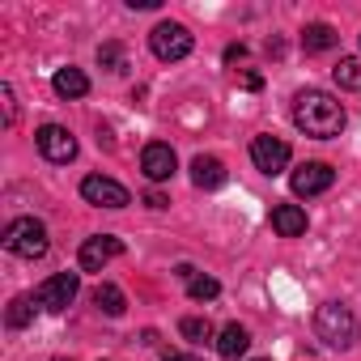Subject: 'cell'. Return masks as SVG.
Here are the masks:
<instances>
[{"label":"cell","mask_w":361,"mask_h":361,"mask_svg":"<svg viewBox=\"0 0 361 361\" xmlns=\"http://www.w3.org/2000/svg\"><path fill=\"white\" fill-rule=\"evenodd\" d=\"M293 123H298L306 136L327 140V136H340V128H344V106H340L331 94H323V90H302V94L293 98Z\"/></svg>","instance_id":"1"},{"label":"cell","mask_w":361,"mask_h":361,"mask_svg":"<svg viewBox=\"0 0 361 361\" xmlns=\"http://www.w3.org/2000/svg\"><path fill=\"white\" fill-rule=\"evenodd\" d=\"M314 331H319V340L331 344V348H353V344H357V319H353L348 306H340V302H323V306H319Z\"/></svg>","instance_id":"2"},{"label":"cell","mask_w":361,"mask_h":361,"mask_svg":"<svg viewBox=\"0 0 361 361\" xmlns=\"http://www.w3.org/2000/svg\"><path fill=\"white\" fill-rule=\"evenodd\" d=\"M5 247L13 255H22V259H43L47 247H51L47 243V226L39 217H18V221L5 226Z\"/></svg>","instance_id":"3"},{"label":"cell","mask_w":361,"mask_h":361,"mask_svg":"<svg viewBox=\"0 0 361 361\" xmlns=\"http://www.w3.org/2000/svg\"><path fill=\"white\" fill-rule=\"evenodd\" d=\"M192 43H196L192 30L178 26V22H157L149 30V47L157 60H183V56H192Z\"/></svg>","instance_id":"4"},{"label":"cell","mask_w":361,"mask_h":361,"mask_svg":"<svg viewBox=\"0 0 361 361\" xmlns=\"http://www.w3.org/2000/svg\"><path fill=\"white\" fill-rule=\"evenodd\" d=\"M81 196H85L90 204H98V209H128V204H132L128 188L115 183V178H106V174H90V178H81Z\"/></svg>","instance_id":"5"},{"label":"cell","mask_w":361,"mask_h":361,"mask_svg":"<svg viewBox=\"0 0 361 361\" xmlns=\"http://www.w3.org/2000/svg\"><path fill=\"white\" fill-rule=\"evenodd\" d=\"M331 183H336V170H331L327 161H302V166L289 174L293 196H319V192H327Z\"/></svg>","instance_id":"6"},{"label":"cell","mask_w":361,"mask_h":361,"mask_svg":"<svg viewBox=\"0 0 361 361\" xmlns=\"http://www.w3.org/2000/svg\"><path fill=\"white\" fill-rule=\"evenodd\" d=\"M77 289H81V276H77V272H56L51 281H43V285H39L35 302H39L43 310H64V306L77 298Z\"/></svg>","instance_id":"7"},{"label":"cell","mask_w":361,"mask_h":361,"mask_svg":"<svg viewBox=\"0 0 361 361\" xmlns=\"http://www.w3.org/2000/svg\"><path fill=\"white\" fill-rule=\"evenodd\" d=\"M251 161L259 174H281L289 166V145L281 136H255L251 140Z\"/></svg>","instance_id":"8"},{"label":"cell","mask_w":361,"mask_h":361,"mask_svg":"<svg viewBox=\"0 0 361 361\" xmlns=\"http://www.w3.org/2000/svg\"><path fill=\"white\" fill-rule=\"evenodd\" d=\"M123 255V243L119 238H111V234H98V238H85L81 243V255H77V264H81V272H102L111 259H119Z\"/></svg>","instance_id":"9"},{"label":"cell","mask_w":361,"mask_h":361,"mask_svg":"<svg viewBox=\"0 0 361 361\" xmlns=\"http://www.w3.org/2000/svg\"><path fill=\"white\" fill-rule=\"evenodd\" d=\"M35 140H39V153H43L47 161H73V157H77V140H73V132L60 128V123L39 128Z\"/></svg>","instance_id":"10"},{"label":"cell","mask_w":361,"mask_h":361,"mask_svg":"<svg viewBox=\"0 0 361 361\" xmlns=\"http://www.w3.org/2000/svg\"><path fill=\"white\" fill-rule=\"evenodd\" d=\"M174 166H178V157H174L170 145H161V140L145 145V153H140V170H145L149 183H166V178L174 174Z\"/></svg>","instance_id":"11"},{"label":"cell","mask_w":361,"mask_h":361,"mask_svg":"<svg viewBox=\"0 0 361 361\" xmlns=\"http://www.w3.org/2000/svg\"><path fill=\"white\" fill-rule=\"evenodd\" d=\"M272 230H276L281 238H302V234H306V213H302L298 204H276V209H272Z\"/></svg>","instance_id":"12"},{"label":"cell","mask_w":361,"mask_h":361,"mask_svg":"<svg viewBox=\"0 0 361 361\" xmlns=\"http://www.w3.org/2000/svg\"><path fill=\"white\" fill-rule=\"evenodd\" d=\"M247 348H251V331H247L243 323H226L221 336H217V353H221L226 361H234V357H243Z\"/></svg>","instance_id":"13"},{"label":"cell","mask_w":361,"mask_h":361,"mask_svg":"<svg viewBox=\"0 0 361 361\" xmlns=\"http://www.w3.org/2000/svg\"><path fill=\"white\" fill-rule=\"evenodd\" d=\"M192 183H196V188H204V192L221 188V183H226V166H221L217 157H204V153H200V157L192 161Z\"/></svg>","instance_id":"14"},{"label":"cell","mask_w":361,"mask_h":361,"mask_svg":"<svg viewBox=\"0 0 361 361\" xmlns=\"http://www.w3.org/2000/svg\"><path fill=\"white\" fill-rule=\"evenodd\" d=\"M51 85H56L60 98H85V94H90V77H85L81 68H60Z\"/></svg>","instance_id":"15"},{"label":"cell","mask_w":361,"mask_h":361,"mask_svg":"<svg viewBox=\"0 0 361 361\" xmlns=\"http://www.w3.org/2000/svg\"><path fill=\"white\" fill-rule=\"evenodd\" d=\"M94 306H98L102 314H111V319H119V314L128 310V298H123V289H119V285H111V281H102V285L94 289Z\"/></svg>","instance_id":"16"},{"label":"cell","mask_w":361,"mask_h":361,"mask_svg":"<svg viewBox=\"0 0 361 361\" xmlns=\"http://www.w3.org/2000/svg\"><path fill=\"white\" fill-rule=\"evenodd\" d=\"M302 47H306V51H331V47H336V30H331L327 22H314V26L302 30Z\"/></svg>","instance_id":"17"},{"label":"cell","mask_w":361,"mask_h":361,"mask_svg":"<svg viewBox=\"0 0 361 361\" xmlns=\"http://www.w3.org/2000/svg\"><path fill=\"white\" fill-rule=\"evenodd\" d=\"M331 77H336V85L340 90H361V60H340L336 68H331Z\"/></svg>","instance_id":"18"},{"label":"cell","mask_w":361,"mask_h":361,"mask_svg":"<svg viewBox=\"0 0 361 361\" xmlns=\"http://www.w3.org/2000/svg\"><path fill=\"white\" fill-rule=\"evenodd\" d=\"M178 331H183L192 344H204V340H213V323H209V319H196V314L178 323Z\"/></svg>","instance_id":"19"},{"label":"cell","mask_w":361,"mask_h":361,"mask_svg":"<svg viewBox=\"0 0 361 361\" xmlns=\"http://www.w3.org/2000/svg\"><path fill=\"white\" fill-rule=\"evenodd\" d=\"M188 293H192L196 302H213V298L221 293V285H217L213 276H192V281H188Z\"/></svg>","instance_id":"20"},{"label":"cell","mask_w":361,"mask_h":361,"mask_svg":"<svg viewBox=\"0 0 361 361\" xmlns=\"http://www.w3.org/2000/svg\"><path fill=\"white\" fill-rule=\"evenodd\" d=\"M5 319H9V327H26V323L35 319V302H30V298H13Z\"/></svg>","instance_id":"21"},{"label":"cell","mask_w":361,"mask_h":361,"mask_svg":"<svg viewBox=\"0 0 361 361\" xmlns=\"http://www.w3.org/2000/svg\"><path fill=\"white\" fill-rule=\"evenodd\" d=\"M98 64H102L106 73H123V47H119V43H106V47L98 51Z\"/></svg>","instance_id":"22"},{"label":"cell","mask_w":361,"mask_h":361,"mask_svg":"<svg viewBox=\"0 0 361 361\" xmlns=\"http://www.w3.org/2000/svg\"><path fill=\"white\" fill-rule=\"evenodd\" d=\"M0 98H5V128L18 123V102H13V85H0Z\"/></svg>","instance_id":"23"},{"label":"cell","mask_w":361,"mask_h":361,"mask_svg":"<svg viewBox=\"0 0 361 361\" xmlns=\"http://www.w3.org/2000/svg\"><path fill=\"white\" fill-rule=\"evenodd\" d=\"M145 204H149V209H166V196H161V192H149Z\"/></svg>","instance_id":"24"},{"label":"cell","mask_w":361,"mask_h":361,"mask_svg":"<svg viewBox=\"0 0 361 361\" xmlns=\"http://www.w3.org/2000/svg\"><path fill=\"white\" fill-rule=\"evenodd\" d=\"M243 85H247V90H259V85H264V77H259V73H247V77H243Z\"/></svg>","instance_id":"25"},{"label":"cell","mask_w":361,"mask_h":361,"mask_svg":"<svg viewBox=\"0 0 361 361\" xmlns=\"http://www.w3.org/2000/svg\"><path fill=\"white\" fill-rule=\"evenodd\" d=\"M243 56H247V47H243V43H238V47H226V60H243Z\"/></svg>","instance_id":"26"},{"label":"cell","mask_w":361,"mask_h":361,"mask_svg":"<svg viewBox=\"0 0 361 361\" xmlns=\"http://www.w3.org/2000/svg\"><path fill=\"white\" fill-rule=\"evenodd\" d=\"M166 361H200V357H188V353H166Z\"/></svg>","instance_id":"27"}]
</instances>
